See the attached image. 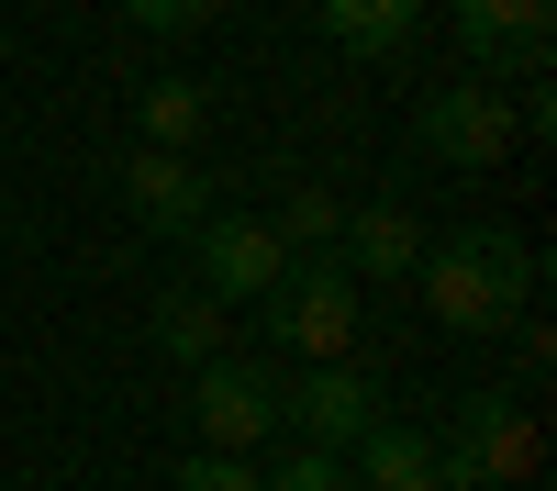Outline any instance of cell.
<instances>
[{
  "label": "cell",
  "mask_w": 557,
  "mask_h": 491,
  "mask_svg": "<svg viewBox=\"0 0 557 491\" xmlns=\"http://www.w3.org/2000/svg\"><path fill=\"white\" fill-rule=\"evenodd\" d=\"M123 23L134 34H201V23H223V0H123Z\"/></svg>",
  "instance_id": "cell-16"
},
{
  "label": "cell",
  "mask_w": 557,
  "mask_h": 491,
  "mask_svg": "<svg viewBox=\"0 0 557 491\" xmlns=\"http://www.w3.org/2000/svg\"><path fill=\"white\" fill-rule=\"evenodd\" d=\"M123 212L146 223V235H190V223L212 212V179L190 157H168V146H134L123 157Z\"/></svg>",
  "instance_id": "cell-8"
},
{
  "label": "cell",
  "mask_w": 557,
  "mask_h": 491,
  "mask_svg": "<svg viewBox=\"0 0 557 491\" xmlns=\"http://www.w3.org/2000/svg\"><path fill=\"white\" fill-rule=\"evenodd\" d=\"M412 146L435 168H491V157H513V101H502L491 78H446V89H424V112H412Z\"/></svg>",
  "instance_id": "cell-3"
},
{
  "label": "cell",
  "mask_w": 557,
  "mask_h": 491,
  "mask_svg": "<svg viewBox=\"0 0 557 491\" xmlns=\"http://www.w3.org/2000/svg\"><path fill=\"white\" fill-rule=\"evenodd\" d=\"M190 268H201L190 291H212V302H268L290 246H278V223H257V212H201L190 223Z\"/></svg>",
  "instance_id": "cell-5"
},
{
  "label": "cell",
  "mask_w": 557,
  "mask_h": 491,
  "mask_svg": "<svg viewBox=\"0 0 557 491\" xmlns=\"http://www.w3.org/2000/svg\"><path fill=\"white\" fill-rule=\"evenodd\" d=\"M201 78H146L134 89V134H146V146H168V157H190L201 146Z\"/></svg>",
  "instance_id": "cell-13"
},
{
  "label": "cell",
  "mask_w": 557,
  "mask_h": 491,
  "mask_svg": "<svg viewBox=\"0 0 557 491\" xmlns=\"http://www.w3.org/2000/svg\"><path fill=\"white\" fill-rule=\"evenodd\" d=\"M268 491H357V469H346V458H323V446H301V458H278V469H268Z\"/></svg>",
  "instance_id": "cell-18"
},
{
  "label": "cell",
  "mask_w": 557,
  "mask_h": 491,
  "mask_svg": "<svg viewBox=\"0 0 557 491\" xmlns=\"http://www.w3.org/2000/svg\"><path fill=\"white\" fill-rule=\"evenodd\" d=\"M178 491H268V480L246 469V446H201V458L178 469Z\"/></svg>",
  "instance_id": "cell-17"
},
{
  "label": "cell",
  "mask_w": 557,
  "mask_h": 491,
  "mask_svg": "<svg viewBox=\"0 0 557 491\" xmlns=\"http://www.w3.org/2000/svg\"><path fill=\"white\" fill-rule=\"evenodd\" d=\"M412 280H424V312L446 335H502L535 302V246L513 223H457V235H424Z\"/></svg>",
  "instance_id": "cell-1"
},
{
  "label": "cell",
  "mask_w": 557,
  "mask_h": 491,
  "mask_svg": "<svg viewBox=\"0 0 557 491\" xmlns=\"http://www.w3.org/2000/svg\"><path fill=\"white\" fill-rule=\"evenodd\" d=\"M201 435H212V446L278 435V380L257 369V357H201Z\"/></svg>",
  "instance_id": "cell-9"
},
{
  "label": "cell",
  "mask_w": 557,
  "mask_h": 491,
  "mask_svg": "<svg viewBox=\"0 0 557 491\" xmlns=\"http://www.w3.org/2000/svg\"><path fill=\"white\" fill-rule=\"evenodd\" d=\"M312 23L346 45V57H401L412 23H424V0H312Z\"/></svg>",
  "instance_id": "cell-12"
},
{
  "label": "cell",
  "mask_w": 557,
  "mask_h": 491,
  "mask_svg": "<svg viewBox=\"0 0 557 491\" xmlns=\"http://www.w3.org/2000/svg\"><path fill=\"white\" fill-rule=\"evenodd\" d=\"M278 425H290L301 446H323V458H346V446L380 425V380L346 369V357H312V369L278 391Z\"/></svg>",
  "instance_id": "cell-6"
},
{
  "label": "cell",
  "mask_w": 557,
  "mask_h": 491,
  "mask_svg": "<svg viewBox=\"0 0 557 491\" xmlns=\"http://www.w3.org/2000/svg\"><path fill=\"white\" fill-rule=\"evenodd\" d=\"M346 458H357V491H435V435H424V425H391V414H380Z\"/></svg>",
  "instance_id": "cell-11"
},
{
  "label": "cell",
  "mask_w": 557,
  "mask_h": 491,
  "mask_svg": "<svg viewBox=\"0 0 557 491\" xmlns=\"http://www.w3.org/2000/svg\"><path fill=\"white\" fill-rule=\"evenodd\" d=\"M268 335L301 346V357H346V335H357V280H346L335 257H290V268H278V291H268Z\"/></svg>",
  "instance_id": "cell-4"
},
{
  "label": "cell",
  "mask_w": 557,
  "mask_h": 491,
  "mask_svg": "<svg viewBox=\"0 0 557 491\" xmlns=\"http://www.w3.org/2000/svg\"><path fill=\"white\" fill-rule=\"evenodd\" d=\"M146 335L178 357V369H201V357H223V302H212V291H168V302L146 312Z\"/></svg>",
  "instance_id": "cell-14"
},
{
  "label": "cell",
  "mask_w": 557,
  "mask_h": 491,
  "mask_svg": "<svg viewBox=\"0 0 557 491\" xmlns=\"http://www.w3.org/2000/svg\"><path fill=\"white\" fill-rule=\"evenodd\" d=\"M513 480H535V425H524V402L469 391V402H457V425L435 435V491H513Z\"/></svg>",
  "instance_id": "cell-2"
},
{
  "label": "cell",
  "mask_w": 557,
  "mask_h": 491,
  "mask_svg": "<svg viewBox=\"0 0 557 491\" xmlns=\"http://www.w3.org/2000/svg\"><path fill=\"white\" fill-rule=\"evenodd\" d=\"M412 257H424V223H412L401 201L346 212V235H335V268H346V280H412Z\"/></svg>",
  "instance_id": "cell-10"
},
{
  "label": "cell",
  "mask_w": 557,
  "mask_h": 491,
  "mask_svg": "<svg viewBox=\"0 0 557 491\" xmlns=\"http://www.w3.org/2000/svg\"><path fill=\"white\" fill-rule=\"evenodd\" d=\"M546 34H557V0H457V45L480 67L546 78Z\"/></svg>",
  "instance_id": "cell-7"
},
{
  "label": "cell",
  "mask_w": 557,
  "mask_h": 491,
  "mask_svg": "<svg viewBox=\"0 0 557 491\" xmlns=\"http://www.w3.org/2000/svg\"><path fill=\"white\" fill-rule=\"evenodd\" d=\"M335 235H346V201L323 191V179H301V191L278 201V246L290 257H335Z\"/></svg>",
  "instance_id": "cell-15"
}]
</instances>
